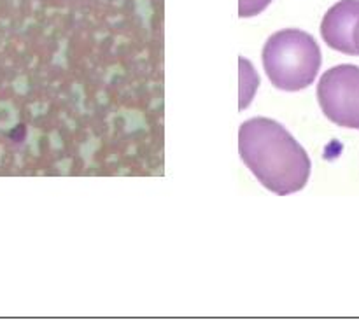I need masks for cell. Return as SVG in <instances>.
<instances>
[{"label": "cell", "instance_id": "obj_1", "mask_svg": "<svg viewBox=\"0 0 359 336\" xmlns=\"http://www.w3.org/2000/svg\"><path fill=\"white\" fill-rule=\"evenodd\" d=\"M239 153L249 170L272 193L286 197L303 190L310 175L305 149L281 123L252 117L240 126Z\"/></svg>", "mask_w": 359, "mask_h": 336}, {"label": "cell", "instance_id": "obj_2", "mask_svg": "<svg viewBox=\"0 0 359 336\" xmlns=\"http://www.w3.org/2000/svg\"><path fill=\"white\" fill-rule=\"evenodd\" d=\"M316 39L296 28L275 32L263 47V67L272 85L284 91H300L314 82L320 69Z\"/></svg>", "mask_w": 359, "mask_h": 336}, {"label": "cell", "instance_id": "obj_3", "mask_svg": "<svg viewBox=\"0 0 359 336\" xmlns=\"http://www.w3.org/2000/svg\"><path fill=\"white\" fill-rule=\"evenodd\" d=\"M317 100L329 121L359 130V67L345 63L325 72L317 85Z\"/></svg>", "mask_w": 359, "mask_h": 336}, {"label": "cell", "instance_id": "obj_4", "mask_svg": "<svg viewBox=\"0 0 359 336\" xmlns=\"http://www.w3.org/2000/svg\"><path fill=\"white\" fill-rule=\"evenodd\" d=\"M320 35L331 49L359 56V0H342L323 18Z\"/></svg>", "mask_w": 359, "mask_h": 336}, {"label": "cell", "instance_id": "obj_5", "mask_svg": "<svg viewBox=\"0 0 359 336\" xmlns=\"http://www.w3.org/2000/svg\"><path fill=\"white\" fill-rule=\"evenodd\" d=\"M272 0H239V16L240 18H251L259 14L270 5Z\"/></svg>", "mask_w": 359, "mask_h": 336}]
</instances>
